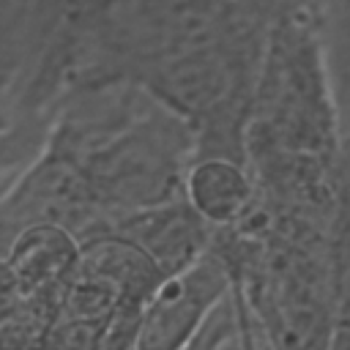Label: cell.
<instances>
[{
  "mask_svg": "<svg viewBox=\"0 0 350 350\" xmlns=\"http://www.w3.org/2000/svg\"><path fill=\"white\" fill-rule=\"evenodd\" d=\"M98 208L118 213L183 197L194 129L134 85L88 96L52 126L49 148Z\"/></svg>",
  "mask_w": 350,
  "mask_h": 350,
  "instance_id": "6da1fadb",
  "label": "cell"
},
{
  "mask_svg": "<svg viewBox=\"0 0 350 350\" xmlns=\"http://www.w3.org/2000/svg\"><path fill=\"white\" fill-rule=\"evenodd\" d=\"M232 290L230 262L205 252L153 290L142 306L131 350H183Z\"/></svg>",
  "mask_w": 350,
  "mask_h": 350,
  "instance_id": "7a4b0ae2",
  "label": "cell"
},
{
  "mask_svg": "<svg viewBox=\"0 0 350 350\" xmlns=\"http://www.w3.org/2000/svg\"><path fill=\"white\" fill-rule=\"evenodd\" d=\"M142 249L164 276H172L211 252V224L202 221L186 197L126 211L107 227Z\"/></svg>",
  "mask_w": 350,
  "mask_h": 350,
  "instance_id": "3957f363",
  "label": "cell"
},
{
  "mask_svg": "<svg viewBox=\"0 0 350 350\" xmlns=\"http://www.w3.org/2000/svg\"><path fill=\"white\" fill-rule=\"evenodd\" d=\"M183 197L211 227H227L246 216L254 183L246 161L230 156H194L183 178Z\"/></svg>",
  "mask_w": 350,
  "mask_h": 350,
  "instance_id": "277c9868",
  "label": "cell"
},
{
  "mask_svg": "<svg viewBox=\"0 0 350 350\" xmlns=\"http://www.w3.org/2000/svg\"><path fill=\"white\" fill-rule=\"evenodd\" d=\"M68 0H0V101L49 46ZM8 112V109H0Z\"/></svg>",
  "mask_w": 350,
  "mask_h": 350,
  "instance_id": "5b68a950",
  "label": "cell"
},
{
  "mask_svg": "<svg viewBox=\"0 0 350 350\" xmlns=\"http://www.w3.org/2000/svg\"><path fill=\"white\" fill-rule=\"evenodd\" d=\"M55 115L38 104L0 112V200L41 161L49 148Z\"/></svg>",
  "mask_w": 350,
  "mask_h": 350,
  "instance_id": "8992f818",
  "label": "cell"
},
{
  "mask_svg": "<svg viewBox=\"0 0 350 350\" xmlns=\"http://www.w3.org/2000/svg\"><path fill=\"white\" fill-rule=\"evenodd\" d=\"M320 44L339 112V131L350 134V0H320Z\"/></svg>",
  "mask_w": 350,
  "mask_h": 350,
  "instance_id": "52a82bcc",
  "label": "cell"
},
{
  "mask_svg": "<svg viewBox=\"0 0 350 350\" xmlns=\"http://www.w3.org/2000/svg\"><path fill=\"white\" fill-rule=\"evenodd\" d=\"M238 301H235V290L213 309V314L208 317V323L200 328V334L183 347V350H216L221 345V339L227 334H232L238 328Z\"/></svg>",
  "mask_w": 350,
  "mask_h": 350,
  "instance_id": "ba28073f",
  "label": "cell"
},
{
  "mask_svg": "<svg viewBox=\"0 0 350 350\" xmlns=\"http://www.w3.org/2000/svg\"><path fill=\"white\" fill-rule=\"evenodd\" d=\"M309 0H282V5H287V8H304Z\"/></svg>",
  "mask_w": 350,
  "mask_h": 350,
  "instance_id": "9c48e42d",
  "label": "cell"
},
{
  "mask_svg": "<svg viewBox=\"0 0 350 350\" xmlns=\"http://www.w3.org/2000/svg\"><path fill=\"white\" fill-rule=\"evenodd\" d=\"M68 3H71V0H68Z\"/></svg>",
  "mask_w": 350,
  "mask_h": 350,
  "instance_id": "30bf717a",
  "label": "cell"
}]
</instances>
